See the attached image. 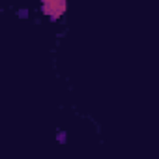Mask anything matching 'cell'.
<instances>
[{
	"instance_id": "6da1fadb",
	"label": "cell",
	"mask_w": 159,
	"mask_h": 159,
	"mask_svg": "<svg viewBox=\"0 0 159 159\" xmlns=\"http://www.w3.org/2000/svg\"><path fill=\"white\" fill-rule=\"evenodd\" d=\"M41 10L51 19H58L67 10V0H41Z\"/></svg>"
}]
</instances>
